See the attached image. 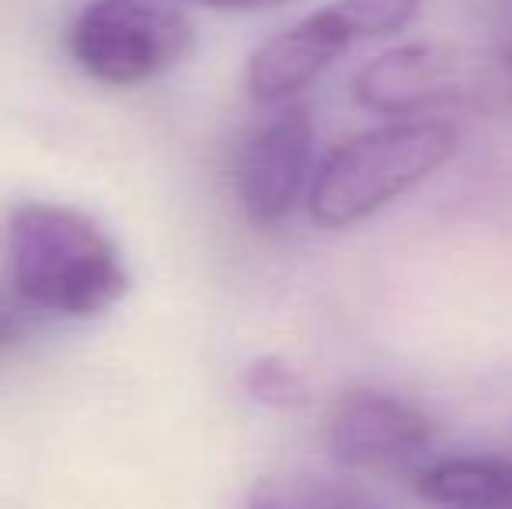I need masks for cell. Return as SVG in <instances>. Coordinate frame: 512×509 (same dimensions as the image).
<instances>
[{
    "mask_svg": "<svg viewBox=\"0 0 512 509\" xmlns=\"http://www.w3.org/2000/svg\"><path fill=\"white\" fill-rule=\"evenodd\" d=\"M185 4H199L209 11H234V14H251V11H276V7H290L300 0H185Z\"/></svg>",
    "mask_w": 512,
    "mask_h": 509,
    "instance_id": "11",
    "label": "cell"
},
{
    "mask_svg": "<svg viewBox=\"0 0 512 509\" xmlns=\"http://www.w3.org/2000/svg\"><path fill=\"white\" fill-rule=\"evenodd\" d=\"M192 25L154 0H91L67 28V49L108 88H140L192 53Z\"/></svg>",
    "mask_w": 512,
    "mask_h": 509,
    "instance_id": "4",
    "label": "cell"
},
{
    "mask_svg": "<svg viewBox=\"0 0 512 509\" xmlns=\"http://www.w3.org/2000/svg\"><path fill=\"white\" fill-rule=\"evenodd\" d=\"M457 147V129L443 119H391L363 129L317 164L307 189L310 220L324 231L363 224L436 175Z\"/></svg>",
    "mask_w": 512,
    "mask_h": 509,
    "instance_id": "2",
    "label": "cell"
},
{
    "mask_svg": "<svg viewBox=\"0 0 512 509\" xmlns=\"http://www.w3.org/2000/svg\"><path fill=\"white\" fill-rule=\"evenodd\" d=\"M4 248L14 297L39 314L98 318L133 286L112 238L74 206H18L7 220Z\"/></svg>",
    "mask_w": 512,
    "mask_h": 509,
    "instance_id": "1",
    "label": "cell"
},
{
    "mask_svg": "<svg viewBox=\"0 0 512 509\" xmlns=\"http://www.w3.org/2000/svg\"><path fill=\"white\" fill-rule=\"evenodd\" d=\"M248 509H384L363 489L324 475H269L251 489Z\"/></svg>",
    "mask_w": 512,
    "mask_h": 509,
    "instance_id": "9",
    "label": "cell"
},
{
    "mask_svg": "<svg viewBox=\"0 0 512 509\" xmlns=\"http://www.w3.org/2000/svg\"><path fill=\"white\" fill-rule=\"evenodd\" d=\"M314 123L304 105H283L248 136L237 161V203L255 227L286 220L314 182Z\"/></svg>",
    "mask_w": 512,
    "mask_h": 509,
    "instance_id": "5",
    "label": "cell"
},
{
    "mask_svg": "<svg viewBox=\"0 0 512 509\" xmlns=\"http://www.w3.org/2000/svg\"><path fill=\"white\" fill-rule=\"evenodd\" d=\"M422 0H331L251 53L248 91L262 105H290L352 46L384 39L415 21Z\"/></svg>",
    "mask_w": 512,
    "mask_h": 509,
    "instance_id": "3",
    "label": "cell"
},
{
    "mask_svg": "<svg viewBox=\"0 0 512 509\" xmlns=\"http://www.w3.org/2000/svg\"><path fill=\"white\" fill-rule=\"evenodd\" d=\"M244 391L265 408H279V412H290V408H304L310 401V384L304 370L293 367L283 356H258L244 367Z\"/></svg>",
    "mask_w": 512,
    "mask_h": 509,
    "instance_id": "10",
    "label": "cell"
},
{
    "mask_svg": "<svg viewBox=\"0 0 512 509\" xmlns=\"http://www.w3.org/2000/svg\"><path fill=\"white\" fill-rule=\"evenodd\" d=\"M502 67H506L512 77V32L506 35V42H502Z\"/></svg>",
    "mask_w": 512,
    "mask_h": 509,
    "instance_id": "12",
    "label": "cell"
},
{
    "mask_svg": "<svg viewBox=\"0 0 512 509\" xmlns=\"http://www.w3.org/2000/svg\"><path fill=\"white\" fill-rule=\"evenodd\" d=\"M460 91V60L436 42H408L370 60L352 81L366 112L411 119Z\"/></svg>",
    "mask_w": 512,
    "mask_h": 509,
    "instance_id": "7",
    "label": "cell"
},
{
    "mask_svg": "<svg viewBox=\"0 0 512 509\" xmlns=\"http://www.w3.org/2000/svg\"><path fill=\"white\" fill-rule=\"evenodd\" d=\"M415 492L443 509H512V461L446 457L418 471Z\"/></svg>",
    "mask_w": 512,
    "mask_h": 509,
    "instance_id": "8",
    "label": "cell"
},
{
    "mask_svg": "<svg viewBox=\"0 0 512 509\" xmlns=\"http://www.w3.org/2000/svg\"><path fill=\"white\" fill-rule=\"evenodd\" d=\"M436 426L398 394L356 387L328 412V450L349 471H398L429 450Z\"/></svg>",
    "mask_w": 512,
    "mask_h": 509,
    "instance_id": "6",
    "label": "cell"
}]
</instances>
